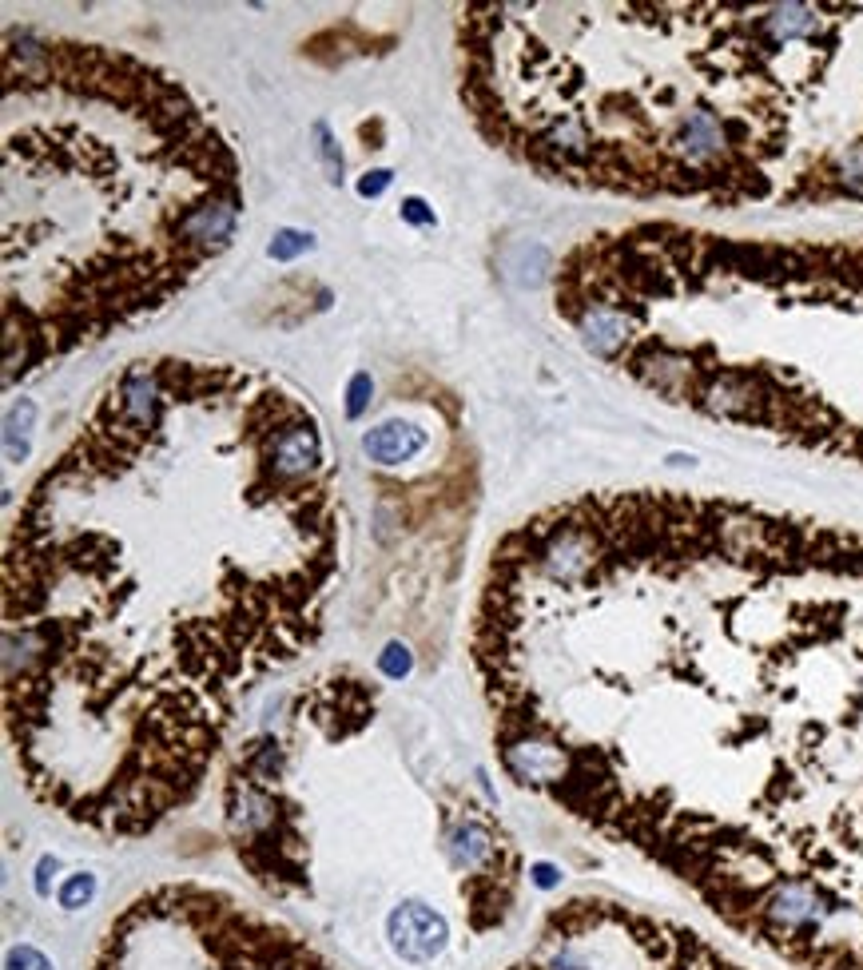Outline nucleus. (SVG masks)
Segmentation results:
<instances>
[{
  "label": "nucleus",
  "mask_w": 863,
  "mask_h": 970,
  "mask_svg": "<svg viewBox=\"0 0 863 970\" xmlns=\"http://www.w3.org/2000/svg\"><path fill=\"white\" fill-rule=\"evenodd\" d=\"M609 831L788 970H863V533L712 525L625 648Z\"/></svg>",
  "instance_id": "obj_1"
},
{
  "label": "nucleus",
  "mask_w": 863,
  "mask_h": 970,
  "mask_svg": "<svg viewBox=\"0 0 863 970\" xmlns=\"http://www.w3.org/2000/svg\"><path fill=\"white\" fill-rule=\"evenodd\" d=\"M565 303L657 398L863 466V243L637 223L573 251Z\"/></svg>",
  "instance_id": "obj_2"
},
{
  "label": "nucleus",
  "mask_w": 863,
  "mask_h": 970,
  "mask_svg": "<svg viewBox=\"0 0 863 970\" xmlns=\"http://www.w3.org/2000/svg\"><path fill=\"white\" fill-rule=\"evenodd\" d=\"M689 84L728 211L863 203V4H704Z\"/></svg>",
  "instance_id": "obj_3"
},
{
  "label": "nucleus",
  "mask_w": 863,
  "mask_h": 970,
  "mask_svg": "<svg viewBox=\"0 0 863 970\" xmlns=\"http://www.w3.org/2000/svg\"><path fill=\"white\" fill-rule=\"evenodd\" d=\"M88 970H339L295 927L223 887L160 883L100 935Z\"/></svg>",
  "instance_id": "obj_4"
},
{
  "label": "nucleus",
  "mask_w": 863,
  "mask_h": 970,
  "mask_svg": "<svg viewBox=\"0 0 863 970\" xmlns=\"http://www.w3.org/2000/svg\"><path fill=\"white\" fill-rule=\"evenodd\" d=\"M502 970H752L677 919L605 895L557 903Z\"/></svg>",
  "instance_id": "obj_5"
},
{
  "label": "nucleus",
  "mask_w": 863,
  "mask_h": 970,
  "mask_svg": "<svg viewBox=\"0 0 863 970\" xmlns=\"http://www.w3.org/2000/svg\"><path fill=\"white\" fill-rule=\"evenodd\" d=\"M390 935H394V947L402 959L426 963L446 947V919L422 903H402L390 915Z\"/></svg>",
  "instance_id": "obj_6"
},
{
  "label": "nucleus",
  "mask_w": 863,
  "mask_h": 970,
  "mask_svg": "<svg viewBox=\"0 0 863 970\" xmlns=\"http://www.w3.org/2000/svg\"><path fill=\"white\" fill-rule=\"evenodd\" d=\"M426 442H430L426 430H418L410 422H382V426L362 434V450L378 466H402V462L418 458L426 450Z\"/></svg>",
  "instance_id": "obj_7"
},
{
  "label": "nucleus",
  "mask_w": 863,
  "mask_h": 970,
  "mask_svg": "<svg viewBox=\"0 0 863 970\" xmlns=\"http://www.w3.org/2000/svg\"><path fill=\"white\" fill-rule=\"evenodd\" d=\"M311 247H315V239L307 231H279L275 243H271V259H295V255H303Z\"/></svg>",
  "instance_id": "obj_8"
},
{
  "label": "nucleus",
  "mask_w": 863,
  "mask_h": 970,
  "mask_svg": "<svg viewBox=\"0 0 863 970\" xmlns=\"http://www.w3.org/2000/svg\"><path fill=\"white\" fill-rule=\"evenodd\" d=\"M92 895H96V879H92V875H76V879H72V883L60 891V903H64L68 911H76V907H80V899L88 903Z\"/></svg>",
  "instance_id": "obj_9"
},
{
  "label": "nucleus",
  "mask_w": 863,
  "mask_h": 970,
  "mask_svg": "<svg viewBox=\"0 0 863 970\" xmlns=\"http://www.w3.org/2000/svg\"><path fill=\"white\" fill-rule=\"evenodd\" d=\"M8 970H52V963L36 947H12L8 951Z\"/></svg>",
  "instance_id": "obj_10"
},
{
  "label": "nucleus",
  "mask_w": 863,
  "mask_h": 970,
  "mask_svg": "<svg viewBox=\"0 0 863 970\" xmlns=\"http://www.w3.org/2000/svg\"><path fill=\"white\" fill-rule=\"evenodd\" d=\"M370 390H374V386H370V374H358V378L350 382V402H346V414H350V418H358V414L366 410V402H370L366 394H370Z\"/></svg>",
  "instance_id": "obj_11"
},
{
  "label": "nucleus",
  "mask_w": 863,
  "mask_h": 970,
  "mask_svg": "<svg viewBox=\"0 0 863 970\" xmlns=\"http://www.w3.org/2000/svg\"><path fill=\"white\" fill-rule=\"evenodd\" d=\"M422 207H426L422 199H406V203H402V219H410V223H434V215L422 211Z\"/></svg>",
  "instance_id": "obj_12"
},
{
  "label": "nucleus",
  "mask_w": 863,
  "mask_h": 970,
  "mask_svg": "<svg viewBox=\"0 0 863 970\" xmlns=\"http://www.w3.org/2000/svg\"><path fill=\"white\" fill-rule=\"evenodd\" d=\"M386 183H390V171H370V175L358 183V191H362V195H378Z\"/></svg>",
  "instance_id": "obj_13"
}]
</instances>
